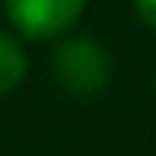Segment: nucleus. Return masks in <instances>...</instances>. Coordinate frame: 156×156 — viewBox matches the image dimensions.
I'll return each instance as SVG.
<instances>
[{
  "instance_id": "obj_1",
  "label": "nucleus",
  "mask_w": 156,
  "mask_h": 156,
  "mask_svg": "<svg viewBox=\"0 0 156 156\" xmlns=\"http://www.w3.org/2000/svg\"><path fill=\"white\" fill-rule=\"evenodd\" d=\"M51 78L75 98H95L112 78V61L92 37H71L51 58Z\"/></svg>"
},
{
  "instance_id": "obj_4",
  "label": "nucleus",
  "mask_w": 156,
  "mask_h": 156,
  "mask_svg": "<svg viewBox=\"0 0 156 156\" xmlns=\"http://www.w3.org/2000/svg\"><path fill=\"white\" fill-rule=\"evenodd\" d=\"M136 14L149 24V27H156V0H136Z\"/></svg>"
},
{
  "instance_id": "obj_2",
  "label": "nucleus",
  "mask_w": 156,
  "mask_h": 156,
  "mask_svg": "<svg viewBox=\"0 0 156 156\" xmlns=\"http://www.w3.org/2000/svg\"><path fill=\"white\" fill-rule=\"evenodd\" d=\"M14 27L24 37H58L82 17L85 0H4Z\"/></svg>"
},
{
  "instance_id": "obj_3",
  "label": "nucleus",
  "mask_w": 156,
  "mask_h": 156,
  "mask_svg": "<svg viewBox=\"0 0 156 156\" xmlns=\"http://www.w3.org/2000/svg\"><path fill=\"white\" fill-rule=\"evenodd\" d=\"M24 71H27V58H24V48L7 37V34H0V95L10 92L20 85V78Z\"/></svg>"
}]
</instances>
